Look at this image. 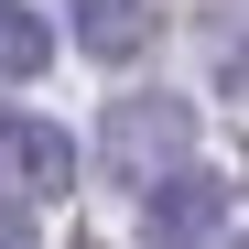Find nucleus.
Returning <instances> with one entry per match:
<instances>
[{
    "label": "nucleus",
    "instance_id": "f257e3e1",
    "mask_svg": "<svg viewBox=\"0 0 249 249\" xmlns=\"http://www.w3.org/2000/svg\"><path fill=\"white\" fill-rule=\"evenodd\" d=\"M184 130H195V119H184L174 98H119V108H108V162H119L130 184H174V174H184Z\"/></svg>",
    "mask_w": 249,
    "mask_h": 249
},
{
    "label": "nucleus",
    "instance_id": "f03ea898",
    "mask_svg": "<svg viewBox=\"0 0 249 249\" xmlns=\"http://www.w3.org/2000/svg\"><path fill=\"white\" fill-rule=\"evenodd\" d=\"M0 184L11 195H65L76 184V141L33 108H0Z\"/></svg>",
    "mask_w": 249,
    "mask_h": 249
},
{
    "label": "nucleus",
    "instance_id": "7ed1b4c3",
    "mask_svg": "<svg viewBox=\"0 0 249 249\" xmlns=\"http://www.w3.org/2000/svg\"><path fill=\"white\" fill-rule=\"evenodd\" d=\"M228 217V184L217 174H174V184H152V249H206Z\"/></svg>",
    "mask_w": 249,
    "mask_h": 249
},
{
    "label": "nucleus",
    "instance_id": "20e7f679",
    "mask_svg": "<svg viewBox=\"0 0 249 249\" xmlns=\"http://www.w3.org/2000/svg\"><path fill=\"white\" fill-rule=\"evenodd\" d=\"M65 22H76V44H87L98 65H130L152 44V11H141V0H65Z\"/></svg>",
    "mask_w": 249,
    "mask_h": 249
},
{
    "label": "nucleus",
    "instance_id": "39448f33",
    "mask_svg": "<svg viewBox=\"0 0 249 249\" xmlns=\"http://www.w3.org/2000/svg\"><path fill=\"white\" fill-rule=\"evenodd\" d=\"M44 65H54V22L0 0V76H44Z\"/></svg>",
    "mask_w": 249,
    "mask_h": 249
},
{
    "label": "nucleus",
    "instance_id": "423d86ee",
    "mask_svg": "<svg viewBox=\"0 0 249 249\" xmlns=\"http://www.w3.org/2000/svg\"><path fill=\"white\" fill-rule=\"evenodd\" d=\"M0 249H33V217H22V206H0Z\"/></svg>",
    "mask_w": 249,
    "mask_h": 249
}]
</instances>
